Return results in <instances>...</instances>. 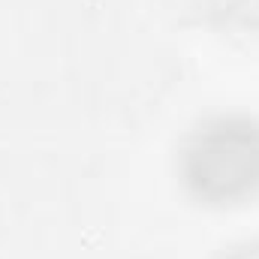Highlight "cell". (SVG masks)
I'll list each match as a JSON object with an SVG mask.
<instances>
[{
  "label": "cell",
  "mask_w": 259,
  "mask_h": 259,
  "mask_svg": "<svg viewBox=\"0 0 259 259\" xmlns=\"http://www.w3.org/2000/svg\"><path fill=\"white\" fill-rule=\"evenodd\" d=\"M223 259H259V241H253V244H241V247H232Z\"/></svg>",
  "instance_id": "2"
},
{
  "label": "cell",
  "mask_w": 259,
  "mask_h": 259,
  "mask_svg": "<svg viewBox=\"0 0 259 259\" xmlns=\"http://www.w3.org/2000/svg\"><path fill=\"white\" fill-rule=\"evenodd\" d=\"M181 175L208 205H232L259 190V127L220 118L190 136L181 151Z\"/></svg>",
  "instance_id": "1"
}]
</instances>
